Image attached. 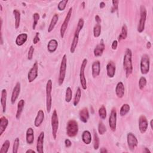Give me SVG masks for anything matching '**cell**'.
Wrapping results in <instances>:
<instances>
[{"label": "cell", "instance_id": "obj_9", "mask_svg": "<svg viewBox=\"0 0 153 153\" xmlns=\"http://www.w3.org/2000/svg\"><path fill=\"white\" fill-rule=\"evenodd\" d=\"M149 65H150V59L148 54H144L141 60V73L144 75L147 74L149 71Z\"/></svg>", "mask_w": 153, "mask_h": 153}, {"label": "cell", "instance_id": "obj_46", "mask_svg": "<svg viewBox=\"0 0 153 153\" xmlns=\"http://www.w3.org/2000/svg\"><path fill=\"white\" fill-rule=\"evenodd\" d=\"M118 1L117 0H113V7H112V11L111 12L113 13L117 10H118Z\"/></svg>", "mask_w": 153, "mask_h": 153}, {"label": "cell", "instance_id": "obj_8", "mask_svg": "<svg viewBox=\"0 0 153 153\" xmlns=\"http://www.w3.org/2000/svg\"><path fill=\"white\" fill-rule=\"evenodd\" d=\"M87 64V59H85L82 61L81 66L80 68V82L81 85V87L82 89L86 90L87 89V82H86V79L85 75V69Z\"/></svg>", "mask_w": 153, "mask_h": 153}, {"label": "cell", "instance_id": "obj_36", "mask_svg": "<svg viewBox=\"0 0 153 153\" xmlns=\"http://www.w3.org/2000/svg\"><path fill=\"white\" fill-rule=\"evenodd\" d=\"M101 33V26L100 24H96L93 28V35L95 38H98L100 36Z\"/></svg>", "mask_w": 153, "mask_h": 153}, {"label": "cell", "instance_id": "obj_51", "mask_svg": "<svg viewBox=\"0 0 153 153\" xmlns=\"http://www.w3.org/2000/svg\"><path fill=\"white\" fill-rule=\"evenodd\" d=\"M100 152H102V153H105V152H108V151L105 148H102L100 150Z\"/></svg>", "mask_w": 153, "mask_h": 153}, {"label": "cell", "instance_id": "obj_26", "mask_svg": "<svg viewBox=\"0 0 153 153\" xmlns=\"http://www.w3.org/2000/svg\"><path fill=\"white\" fill-rule=\"evenodd\" d=\"M8 124V121L7 118L5 117H2L0 118V135H2L3 132L6 129Z\"/></svg>", "mask_w": 153, "mask_h": 153}, {"label": "cell", "instance_id": "obj_5", "mask_svg": "<svg viewBox=\"0 0 153 153\" xmlns=\"http://www.w3.org/2000/svg\"><path fill=\"white\" fill-rule=\"evenodd\" d=\"M51 128H52V135L54 140H56L57 137V133L59 128V119L56 110L54 109L53 112L51 120Z\"/></svg>", "mask_w": 153, "mask_h": 153}, {"label": "cell", "instance_id": "obj_13", "mask_svg": "<svg viewBox=\"0 0 153 153\" xmlns=\"http://www.w3.org/2000/svg\"><path fill=\"white\" fill-rule=\"evenodd\" d=\"M127 141L128 144V147L131 151L134 150L138 144V141L136 137L132 133H129L128 134Z\"/></svg>", "mask_w": 153, "mask_h": 153}, {"label": "cell", "instance_id": "obj_7", "mask_svg": "<svg viewBox=\"0 0 153 153\" xmlns=\"http://www.w3.org/2000/svg\"><path fill=\"white\" fill-rule=\"evenodd\" d=\"M66 65H67V59H66V55L64 54L62 59L61 66H60V70H59V76L58 82L59 85L61 86L62 85L66 75Z\"/></svg>", "mask_w": 153, "mask_h": 153}, {"label": "cell", "instance_id": "obj_27", "mask_svg": "<svg viewBox=\"0 0 153 153\" xmlns=\"http://www.w3.org/2000/svg\"><path fill=\"white\" fill-rule=\"evenodd\" d=\"M27 35L26 34H21L19 35L16 39V44L18 46H22L23 45L27 40Z\"/></svg>", "mask_w": 153, "mask_h": 153}, {"label": "cell", "instance_id": "obj_47", "mask_svg": "<svg viewBox=\"0 0 153 153\" xmlns=\"http://www.w3.org/2000/svg\"><path fill=\"white\" fill-rule=\"evenodd\" d=\"M39 33L38 32H37L36 33V35L33 39V42H34V44H36L38 42H39Z\"/></svg>", "mask_w": 153, "mask_h": 153}, {"label": "cell", "instance_id": "obj_39", "mask_svg": "<svg viewBox=\"0 0 153 153\" xmlns=\"http://www.w3.org/2000/svg\"><path fill=\"white\" fill-rule=\"evenodd\" d=\"M99 115L101 118L102 119H105L106 117V110L104 105H102L99 109Z\"/></svg>", "mask_w": 153, "mask_h": 153}, {"label": "cell", "instance_id": "obj_34", "mask_svg": "<svg viewBox=\"0 0 153 153\" xmlns=\"http://www.w3.org/2000/svg\"><path fill=\"white\" fill-rule=\"evenodd\" d=\"M99 147V139L97 133L94 131L93 135V148L95 150H97Z\"/></svg>", "mask_w": 153, "mask_h": 153}, {"label": "cell", "instance_id": "obj_15", "mask_svg": "<svg viewBox=\"0 0 153 153\" xmlns=\"http://www.w3.org/2000/svg\"><path fill=\"white\" fill-rule=\"evenodd\" d=\"M20 92V83L19 82H18L15 87H14L12 92L11 98V102L12 104H15L16 100L18 99Z\"/></svg>", "mask_w": 153, "mask_h": 153}, {"label": "cell", "instance_id": "obj_30", "mask_svg": "<svg viewBox=\"0 0 153 153\" xmlns=\"http://www.w3.org/2000/svg\"><path fill=\"white\" fill-rule=\"evenodd\" d=\"M58 19H59L58 15H57V14H55V15L53 16L50 22V25L48 27V32H51L53 30V29L54 28V26H56V23L58 21Z\"/></svg>", "mask_w": 153, "mask_h": 153}, {"label": "cell", "instance_id": "obj_58", "mask_svg": "<svg viewBox=\"0 0 153 153\" xmlns=\"http://www.w3.org/2000/svg\"><path fill=\"white\" fill-rule=\"evenodd\" d=\"M0 7H1V10L2 11V10H3V7H2V6H1V5H0Z\"/></svg>", "mask_w": 153, "mask_h": 153}, {"label": "cell", "instance_id": "obj_29", "mask_svg": "<svg viewBox=\"0 0 153 153\" xmlns=\"http://www.w3.org/2000/svg\"><path fill=\"white\" fill-rule=\"evenodd\" d=\"M24 105H25V101L23 99H21L20 101H19L18 104V109L16 114V118L17 120H19L20 118Z\"/></svg>", "mask_w": 153, "mask_h": 153}, {"label": "cell", "instance_id": "obj_1", "mask_svg": "<svg viewBox=\"0 0 153 153\" xmlns=\"http://www.w3.org/2000/svg\"><path fill=\"white\" fill-rule=\"evenodd\" d=\"M132 53L130 49H127L124 56L123 67L126 71V77H129L133 72V65L132 61Z\"/></svg>", "mask_w": 153, "mask_h": 153}, {"label": "cell", "instance_id": "obj_38", "mask_svg": "<svg viewBox=\"0 0 153 153\" xmlns=\"http://www.w3.org/2000/svg\"><path fill=\"white\" fill-rule=\"evenodd\" d=\"M10 146V142L8 140H6L3 144L1 149H0V153H7Z\"/></svg>", "mask_w": 153, "mask_h": 153}, {"label": "cell", "instance_id": "obj_52", "mask_svg": "<svg viewBox=\"0 0 153 153\" xmlns=\"http://www.w3.org/2000/svg\"><path fill=\"white\" fill-rule=\"evenodd\" d=\"M99 7H100L101 8H104V7H105V3H104V2H101V3H100V6H99Z\"/></svg>", "mask_w": 153, "mask_h": 153}, {"label": "cell", "instance_id": "obj_14", "mask_svg": "<svg viewBox=\"0 0 153 153\" xmlns=\"http://www.w3.org/2000/svg\"><path fill=\"white\" fill-rule=\"evenodd\" d=\"M148 123L145 116H141L139 118V129L141 133H145L148 129Z\"/></svg>", "mask_w": 153, "mask_h": 153}, {"label": "cell", "instance_id": "obj_41", "mask_svg": "<svg viewBox=\"0 0 153 153\" xmlns=\"http://www.w3.org/2000/svg\"><path fill=\"white\" fill-rule=\"evenodd\" d=\"M98 132L100 135H104L106 132V128L104 125V124L101 121L98 125Z\"/></svg>", "mask_w": 153, "mask_h": 153}, {"label": "cell", "instance_id": "obj_22", "mask_svg": "<svg viewBox=\"0 0 153 153\" xmlns=\"http://www.w3.org/2000/svg\"><path fill=\"white\" fill-rule=\"evenodd\" d=\"M124 86L122 82H119L117 83V85L116 87V94L118 98H122L124 94Z\"/></svg>", "mask_w": 153, "mask_h": 153}, {"label": "cell", "instance_id": "obj_50", "mask_svg": "<svg viewBox=\"0 0 153 153\" xmlns=\"http://www.w3.org/2000/svg\"><path fill=\"white\" fill-rule=\"evenodd\" d=\"M95 20H96L97 24H100L101 22V19L98 15H96L95 16Z\"/></svg>", "mask_w": 153, "mask_h": 153}, {"label": "cell", "instance_id": "obj_12", "mask_svg": "<svg viewBox=\"0 0 153 153\" xmlns=\"http://www.w3.org/2000/svg\"><path fill=\"white\" fill-rule=\"evenodd\" d=\"M117 125V111L116 109H113L111 112V114L109 118V126L110 129L113 131L116 130Z\"/></svg>", "mask_w": 153, "mask_h": 153}, {"label": "cell", "instance_id": "obj_57", "mask_svg": "<svg viewBox=\"0 0 153 153\" xmlns=\"http://www.w3.org/2000/svg\"><path fill=\"white\" fill-rule=\"evenodd\" d=\"M85 2H82V6H83V8H85Z\"/></svg>", "mask_w": 153, "mask_h": 153}, {"label": "cell", "instance_id": "obj_24", "mask_svg": "<svg viewBox=\"0 0 153 153\" xmlns=\"http://www.w3.org/2000/svg\"><path fill=\"white\" fill-rule=\"evenodd\" d=\"M58 46V43L56 39H51L49 41V42L47 45V49L50 53H54L57 50Z\"/></svg>", "mask_w": 153, "mask_h": 153}, {"label": "cell", "instance_id": "obj_49", "mask_svg": "<svg viewBox=\"0 0 153 153\" xmlns=\"http://www.w3.org/2000/svg\"><path fill=\"white\" fill-rule=\"evenodd\" d=\"M65 146L67 148H69V147H70L71 146V142L67 139V140H66L65 141Z\"/></svg>", "mask_w": 153, "mask_h": 153}, {"label": "cell", "instance_id": "obj_6", "mask_svg": "<svg viewBox=\"0 0 153 153\" xmlns=\"http://www.w3.org/2000/svg\"><path fill=\"white\" fill-rule=\"evenodd\" d=\"M147 10L144 6H141L140 8V20L137 26V31L141 33L145 30V25L147 19Z\"/></svg>", "mask_w": 153, "mask_h": 153}, {"label": "cell", "instance_id": "obj_11", "mask_svg": "<svg viewBox=\"0 0 153 153\" xmlns=\"http://www.w3.org/2000/svg\"><path fill=\"white\" fill-rule=\"evenodd\" d=\"M38 65L36 62L34 64L33 66L31 68L30 71L27 74V80L29 82H33L38 77Z\"/></svg>", "mask_w": 153, "mask_h": 153}, {"label": "cell", "instance_id": "obj_10", "mask_svg": "<svg viewBox=\"0 0 153 153\" xmlns=\"http://www.w3.org/2000/svg\"><path fill=\"white\" fill-rule=\"evenodd\" d=\"M72 11H73V8L71 7L70 8H69L67 15L65 17V19L61 26V37L62 38H63L64 37V35H65V31L67 29V27H68V23L69 22V20H70V19H71V15H72Z\"/></svg>", "mask_w": 153, "mask_h": 153}, {"label": "cell", "instance_id": "obj_20", "mask_svg": "<svg viewBox=\"0 0 153 153\" xmlns=\"http://www.w3.org/2000/svg\"><path fill=\"white\" fill-rule=\"evenodd\" d=\"M44 119V111L43 110H39L37 113V116L34 121L35 126L37 128L41 126V124L43 122Z\"/></svg>", "mask_w": 153, "mask_h": 153}, {"label": "cell", "instance_id": "obj_42", "mask_svg": "<svg viewBox=\"0 0 153 153\" xmlns=\"http://www.w3.org/2000/svg\"><path fill=\"white\" fill-rule=\"evenodd\" d=\"M147 85V80L145 77H141L140 79V81H139V87L141 90L144 89L145 86Z\"/></svg>", "mask_w": 153, "mask_h": 153}, {"label": "cell", "instance_id": "obj_18", "mask_svg": "<svg viewBox=\"0 0 153 153\" xmlns=\"http://www.w3.org/2000/svg\"><path fill=\"white\" fill-rule=\"evenodd\" d=\"M92 72L93 78H96L99 75L101 72V63L99 61H96L93 63L92 66Z\"/></svg>", "mask_w": 153, "mask_h": 153}, {"label": "cell", "instance_id": "obj_44", "mask_svg": "<svg viewBox=\"0 0 153 153\" xmlns=\"http://www.w3.org/2000/svg\"><path fill=\"white\" fill-rule=\"evenodd\" d=\"M68 3V0H63V1H60L59 4H58V9H59V10H60V11L64 10Z\"/></svg>", "mask_w": 153, "mask_h": 153}, {"label": "cell", "instance_id": "obj_32", "mask_svg": "<svg viewBox=\"0 0 153 153\" xmlns=\"http://www.w3.org/2000/svg\"><path fill=\"white\" fill-rule=\"evenodd\" d=\"M128 36V27L126 25H123L121 28V32L118 37V41L125 39Z\"/></svg>", "mask_w": 153, "mask_h": 153}, {"label": "cell", "instance_id": "obj_31", "mask_svg": "<svg viewBox=\"0 0 153 153\" xmlns=\"http://www.w3.org/2000/svg\"><path fill=\"white\" fill-rule=\"evenodd\" d=\"M13 14L15 17V28L18 29L20 23V13L18 10H14Z\"/></svg>", "mask_w": 153, "mask_h": 153}, {"label": "cell", "instance_id": "obj_2", "mask_svg": "<svg viewBox=\"0 0 153 153\" xmlns=\"http://www.w3.org/2000/svg\"><path fill=\"white\" fill-rule=\"evenodd\" d=\"M84 20L82 18H80L78 20V24H77V28L74 35V38L73 39V42L71 46V49H70V51L71 53H74L76 47L77 46L78 44V38H79V34L80 32V31H81V30L82 29L83 26H84Z\"/></svg>", "mask_w": 153, "mask_h": 153}, {"label": "cell", "instance_id": "obj_16", "mask_svg": "<svg viewBox=\"0 0 153 153\" xmlns=\"http://www.w3.org/2000/svg\"><path fill=\"white\" fill-rule=\"evenodd\" d=\"M116 64L113 61H110L106 65V73L109 78H113L116 74Z\"/></svg>", "mask_w": 153, "mask_h": 153}, {"label": "cell", "instance_id": "obj_54", "mask_svg": "<svg viewBox=\"0 0 153 153\" xmlns=\"http://www.w3.org/2000/svg\"><path fill=\"white\" fill-rule=\"evenodd\" d=\"M26 153H27V152H34V153H35V151H34V150H32V149H28V150H27V151H26Z\"/></svg>", "mask_w": 153, "mask_h": 153}, {"label": "cell", "instance_id": "obj_56", "mask_svg": "<svg viewBox=\"0 0 153 153\" xmlns=\"http://www.w3.org/2000/svg\"><path fill=\"white\" fill-rule=\"evenodd\" d=\"M145 149H146V151H145V152H150V151H149V149H148L147 148H145Z\"/></svg>", "mask_w": 153, "mask_h": 153}, {"label": "cell", "instance_id": "obj_23", "mask_svg": "<svg viewBox=\"0 0 153 153\" xmlns=\"http://www.w3.org/2000/svg\"><path fill=\"white\" fill-rule=\"evenodd\" d=\"M26 141L28 144H32L34 141V132L32 128H30L27 129L26 134Z\"/></svg>", "mask_w": 153, "mask_h": 153}, {"label": "cell", "instance_id": "obj_43", "mask_svg": "<svg viewBox=\"0 0 153 153\" xmlns=\"http://www.w3.org/2000/svg\"><path fill=\"white\" fill-rule=\"evenodd\" d=\"M33 18H34V23H33V26H32V29L34 30L36 28V26L39 19V15L38 13H35L34 14Z\"/></svg>", "mask_w": 153, "mask_h": 153}, {"label": "cell", "instance_id": "obj_35", "mask_svg": "<svg viewBox=\"0 0 153 153\" xmlns=\"http://www.w3.org/2000/svg\"><path fill=\"white\" fill-rule=\"evenodd\" d=\"M81 90L80 89V88H78L77 90V92L75 93V98H74V105L75 106H76L80 101V98H81Z\"/></svg>", "mask_w": 153, "mask_h": 153}, {"label": "cell", "instance_id": "obj_53", "mask_svg": "<svg viewBox=\"0 0 153 153\" xmlns=\"http://www.w3.org/2000/svg\"><path fill=\"white\" fill-rule=\"evenodd\" d=\"M151 47V43L150 42H148L147 44V49H150Z\"/></svg>", "mask_w": 153, "mask_h": 153}, {"label": "cell", "instance_id": "obj_37", "mask_svg": "<svg viewBox=\"0 0 153 153\" xmlns=\"http://www.w3.org/2000/svg\"><path fill=\"white\" fill-rule=\"evenodd\" d=\"M73 97V92L71 89L68 87L66 90V94H65V101L66 102H70Z\"/></svg>", "mask_w": 153, "mask_h": 153}, {"label": "cell", "instance_id": "obj_45", "mask_svg": "<svg viewBox=\"0 0 153 153\" xmlns=\"http://www.w3.org/2000/svg\"><path fill=\"white\" fill-rule=\"evenodd\" d=\"M34 52V47H33V46H31L30 47L28 53H27V59L29 60H31L32 59Z\"/></svg>", "mask_w": 153, "mask_h": 153}, {"label": "cell", "instance_id": "obj_40", "mask_svg": "<svg viewBox=\"0 0 153 153\" xmlns=\"http://www.w3.org/2000/svg\"><path fill=\"white\" fill-rule=\"evenodd\" d=\"M19 144H20L19 139L18 137H17L15 139V142H14V144H13V153H17L18 152Z\"/></svg>", "mask_w": 153, "mask_h": 153}, {"label": "cell", "instance_id": "obj_25", "mask_svg": "<svg viewBox=\"0 0 153 153\" xmlns=\"http://www.w3.org/2000/svg\"><path fill=\"white\" fill-rule=\"evenodd\" d=\"M7 91L6 89H3L1 91V104L2 106L3 113H4L6 111V103H7Z\"/></svg>", "mask_w": 153, "mask_h": 153}, {"label": "cell", "instance_id": "obj_4", "mask_svg": "<svg viewBox=\"0 0 153 153\" xmlns=\"http://www.w3.org/2000/svg\"><path fill=\"white\" fill-rule=\"evenodd\" d=\"M52 81L49 80L46 84V109L47 113H50L52 105Z\"/></svg>", "mask_w": 153, "mask_h": 153}, {"label": "cell", "instance_id": "obj_48", "mask_svg": "<svg viewBox=\"0 0 153 153\" xmlns=\"http://www.w3.org/2000/svg\"><path fill=\"white\" fill-rule=\"evenodd\" d=\"M117 46H118V41L117 40H114L113 43H112V46H111V47L113 50H116L117 48Z\"/></svg>", "mask_w": 153, "mask_h": 153}, {"label": "cell", "instance_id": "obj_3", "mask_svg": "<svg viewBox=\"0 0 153 153\" xmlns=\"http://www.w3.org/2000/svg\"><path fill=\"white\" fill-rule=\"evenodd\" d=\"M78 132L77 122L74 120H69L66 125V134L69 137H74Z\"/></svg>", "mask_w": 153, "mask_h": 153}, {"label": "cell", "instance_id": "obj_28", "mask_svg": "<svg viewBox=\"0 0 153 153\" xmlns=\"http://www.w3.org/2000/svg\"><path fill=\"white\" fill-rule=\"evenodd\" d=\"M82 140L85 144L89 145L92 141V136L88 130H85L83 132L82 134Z\"/></svg>", "mask_w": 153, "mask_h": 153}, {"label": "cell", "instance_id": "obj_19", "mask_svg": "<svg viewBox=\"0 0 153 153\" xmlns=\"http://www.w3.org/2000/svg\"><path fill=\"white\" fill-rule=\"evenodd\" d=\"M105 44L103 41V39L101 40V43L96 46L95 49H94V55L96 57L101 56L103 54V52L105 50Z\"/></svg>", "mask_w": 153, "mask_h": 153}, {"label": "cell", "instance_id": "obj_17", "mask_svg": "<svg viewBox=\"0 0 153 153\" xmlns=\"http://www.w3.org/2000/svg\"><path fill=\"white\" fill-rule=\"evenodd\" d=\"M44 139V133L41 132L38 137L37 143V151L38 152L43 153V144Z\"/></svg>", "mask_w": 153, "mask_h": 153}, {"label": "cell", "instance_id": "obj_33", "mask_svg": "<svg viewBox=\"0 0 153 153\" xmlns=\"http://www.w3.org/2000/svg\"><path fill=\"white\" fill-rule=\"evenodd\" d=\"M130 106L128 104H124L122 105V106L120 108V114L121 116H124L126 115L130 111Z\"/></svg>", "mask_w": 153, "mask_h": 153}, {"label": "cell", "instance_id": "obj_55", "mask_svg": "<svg viewBox=\"0 0 153 153\" xmlns=\"http://www.w3.org/2000/svg\"><path fill=\"white\" fill-rule=\"evenodd\" d=\"M150 125H151V129H152V120H151V121H150Z\"/></svg>", "mask_w": 153, "mask_h": 153}, {"label": "cell", "instance_id": "obj_21", "mask_svg": "<svg viewBox=\"0 0 153 153\" xmlns=\"http://www.w3.org/2000/svg\"><path fill=\"white\" fill-rule=\"evenodd\" d=\"M79 116L81 121H82L83 123H86L89 118L88 109L87 108H84L81 109L79 112Z\"/></svg>", "mask_w": 153, "mask_h": 153}]
</instances>
